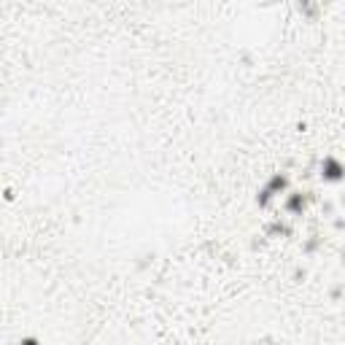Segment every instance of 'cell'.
Returning <instances> with one entry per match:
<instances>
[{"mask_svg": "<svg viewBox=\"0 0 345 345\" xmlns=\"http://www.w3.org/2000/svg\"><path fill=\"white\" fill-rule=\"evenodd\" d=\"M286 210L289 213H302L305 210V197L302 194H291L286 200Z\"/></svg>", "mask_w": 345, "mask_h": 345, "instance_id": "obj_2", "label": "cell"}, {"mask_svg": "<svg viewBox=\"0 0 345 345\" xmlns=\"http://www.w3.org/2000/svg\"><path fill=\"white\" fill-rule=\"evenodd\" d=\"M321 175L327 178V181H340V178L345 175V168L337 162V159L327 157V159H324V165H321Z\"/></svg>", "mask_w": 345, "mask_h": 345, "instance_id": "obj_1", "label": "cell"}]
</instances>
